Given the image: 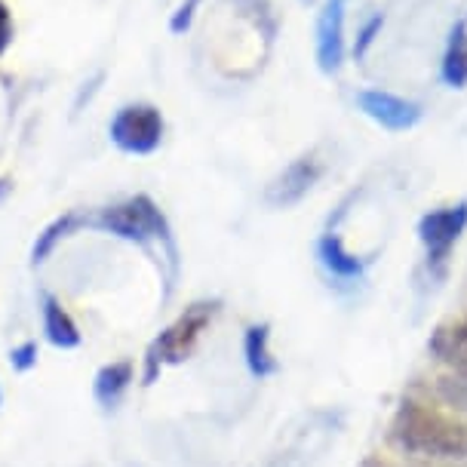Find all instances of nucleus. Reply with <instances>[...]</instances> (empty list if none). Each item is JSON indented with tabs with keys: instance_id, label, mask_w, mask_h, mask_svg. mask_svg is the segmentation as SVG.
Wrapping results in <instances>:
<instances>
[{
	"instance_id": "9",
	"label": "nucleus",
	"mask_w": 467,
	"mask_h": 467,
	"mask_svg": "<svg viewBox=\"0 0 467 467\" xmlns=\"http://www.w3.org/2000/svg\"><path fill=\"white\" fill-rule=\"evenodd\" d=\"M357 108L388 132H409L419 127L424 117V108L419 102L388 93V89H360L357 93Z\"/></svg>"
},
{
	"instance_id": "13",
	"label": "nucleus",
	"mask_w": 467,
	"mask_h": 467,
	"mask_svg": "<svg viewBox=\"0 0 467 467\" xmlns=\"http://www.w3.org/2000/svg\"><path fill=\"white\" fill-rule=\"evenodd\" d=\"M440 78L449 89L467 87V19H458L449 28L443 62H440Z\"/></svg>"
},
{
	"instance_id": "23",
	"label": "nucleus",
	"mask_w": 467,
	"mask_h": 467,
	"mask_svg": "<svg viewBox=\"0 0 467 467\" xmlns=\"http://www.w3.org/2000/svg\"><path fill=\"white\" fill-rule=\"evenodd\" d=\"M0 400H4V394H0Z\"/></svg>"
},
{
	"instance_id": "17",
	"label": "nucleus",
	"mask_w": 467,
	"mask_h": 467,
	"mask_svg": "<svg viewBox=\"0 0 467 467\" xmlns=\"http://www.w3.org/2000/svg\"><path fill=\"white\" fill-rule=\"evenodd\" d=\"M440 394L452 406L467 412V369H452V375L440 379Z\"/></svg>"
},
{
	"instance_id": "6",
	"label": "nucleus",
	"mask_w": 467,
	"mask_h": 467,
	"mask_svg": "<svg viewBox=\"0 0 467 467\" xmlns=\"http://www.w3.org/2000/svg\"><path fill=\"white\" fill-rule=\"evenodd\" d=\"M163 114L161 108L136 102V105H123L120 111L111 117L108 123V136L123 154H154L163 141Z\"/></svg>"
},
{
	"instance_id": "12",
	"label": "nucleus",
	"mask_w": 467,
	"mask_h": 467,
	"mask_svg": "<svg viewBox=\"0 0 467 467\" xmlns=\"http://www.w3.org/2000/svg\"><path fill=\"white\" fill-rule=\"evenodd\" d=\"M244 360L253 379H271L280 369L277 357L271 354V327L268 323H253L244 332Z\"/></svg>"
},
{
	"instance_id": "16",
	"label": "nucleus",
	"mask_w": 467,
	"mask_h": 467,
	"mask_svg": "<svg viewBox=\"0 0 467 467\" xmlns=\"http://www.w3.org/2000/svg\"><path fill=\"white\" fill-rule=\"evenodd\" d=\"M381 28H385V13H372L360 28H357V37H354V56L357 58H366L369 49L375 47V40L381 37Z\"/></svg>"
},
{
	"instance_id": "11",
	"label": "nucleus",
	"mask_w": 467,
	"mask_h": 467,
	"mask_svg": "<svg viewBox=\"0 0 467 467\" xmlns=\"http://www.w3.org/2000/svg\"><path fill=\"white\" fill-rule=\"evenodd\" d=\"M40 320H44V336L53 348H62V350H71L80 345V329L74 323V317L65 311V305L58 302L56 296H44L40 302Z\"/></svg>"
},
{
	"instance_id": "1",
	"label": "nucleus",
	"mask_w": 467,
	"mask_h": 467,
	"mask_svg": "<svg viewBox=\"0 0 467 467\" xmlns=\"http://www.w3.org/2000/svg\"><path fill=\"white\" fill-rule=\"evenodd\" d=\"M390 440L415 458L467 462V421L421 400H403L397 406Z\"/></svg>"
},
{
	"instance_id": "7",
	"label": "nucleus",
	"mask_w": 467,
	"mask_h": 467,
	"mask_svg": "<svg viewBox=\"0 0 467 467\" xmlns=\"http://www.w3.org/2000/svg\"><path fill=\"white\" fill-rule=\"evenodd\" d=\"M323 172H327V166H323V161L317 154L296 157V161L289 166H283L268 182V188H265V203L274 206V210H289V206L302 203L317 188V182L323 179Z\"/></svg>"
},
{
	"instance_id": "19",
	"label": "nucleus",
	"mask_w": 467,
	"mask_h": 467,
	"mask_svg": "<svg viewBox=\"0 0 467 467\" xmlns=\"http://www.w3.org/2000/svg\"><path fill=\"white\" fill-rule=\"evenodd\" d=\"M10 363H13L16 372L35 369V366H37V345H35V341H22L19 348H13L10 350Z\"/></svg>"
},
{
	"instance_id": "21",
	"label": "nucleus",
	"mask_w": 467,
	"mask_h": 467,
	"mask_svg": "<svg viewBox=\"0 0 467 467\" xmlns=\"http://www.w3.org/2000/svg\"><path fill=\"white\" fill-rule=\"evenodd\" d=\"M253 6H255V10H253V13H262V10H265V6H268V0H253ZM255 28H258V35H265V37H268V40L274 37V35H271V31H265V28H262V19H255Z\"/></svg>"
},
{
	"instance_id": "4",
	"label": "nucleus",
	"mask_w": 467,
	"mask_h": 467,
	"mask_svg": "<svg viewBox=\"0 0 467 467\" xmlns=\"http://www.w3.org/2000/svg\"><path fill=\"white\" fill-rule=\"evenodd\" d=\"M338 431H341L338 412H332V409L311 412L307 419H302L298 428H292V433L283 440L277 452L262 467H314L329 449L332 440L338 437Z\"/></svg>"
},
{
	"instance_id": "5",
	"label": "nucleus",
	"mask_w": 467,
	"mask_h": 467,
	"mask_svg": "<svg viewBox=\"0 0 467 467\" xmlns=\"http://www.w3.org/2000/svg\"><path fill=\"white\" fill-rule=\"evenodd\" d=\"M467 231V200L458 203L437 206V210L424 213L419 219V244L424 249V265L431 274H443L452 249Z\"/></svg>"
},
{
	"instance_id": "8",
	"label": "nucleus",
	"mask_w": 467,
	"mask_h": 467,
	"mask_svg": "<svg viewBox=\"0 0 467 467\" xmlns=\"http://www.w3.org/2000/svg\"><path fill=\"white\" fill-rule=\"evenodd\" d=\"M345 13H348V0H323L320 13H317V31H314V56H317V68L327 78L341 71L348 53V40H345Z\"/></svg>"
},
{
	"instance_id": "3",
	"label": "nucleus",
	"mask_w": 467,
	"mask_h": 467,
	"mask_svg": "<svg viewBox=\"0 0 467 467\" xmlns=\"http://www.w3.org/2000/svg\"><path fill=\"white\" fill-rule=\"evenodd\" d=\"M89 224H96V228L114 234V237H120V240H130V244H139V246H148V244L172 246L170 222H166L161 206L148 194H136V197L123 200V203L108 206V210L99 213Z\"/></svg>"
},
{
	"instance_id": "10",
	"label": "nucleus",
	"mask_w": 467,
	"mask_h": 467,
	"mask_svg": "<svg viewBox=\"0 0 467 467\" xmlns=\"http://www.w3.org/2000/svg\"><path fill=\"white\" fill-rule=\"evenodd\" d=\"M317 258H320V265L329 271V277H336V280L354 283V280H363V274H366V258L350 253L348 244L341 240V234L332 228L317 240Z\"/></svg>"
},
{
	"instance_id": "14",
	"label": "nucleus",
	"mask_w": 467,
	"mask_h": 467,
	"mask_svg": "<svg viewBox=\"0 0 467 467\" xmlns=\"http://www.w3.org/2000/svg\"><path fill=\"white\" fill-rule=\"evenodd\" d=\"M132 375H136V366L130 360H114L102 366L96 372V381H93V394L96 400L102 403L105 409H111L114 403H120V397L127 394V388L132 385Z\"/></svg>"
},
{
	"instance_id": "2",
	"label": "nucleus",
	"mask_w": 467,
	"mask_h": 467,
	"mask_svg": "<svg viewBox=\"0 0 467 467\" xmlns=\"http://www.w3.org/2000/svg\"><path fill=\"white\" fill-rule=\"evenodd\" d=\"M219 314V302H194L188 305L175 320L148 345L145 354V385L161 375L166 366H179L191 357V350L197 348L203 329L213 323V317Z\"/></svg>"
},
{
	"instance_id": "20",
	"label": "nucleus",
	"mask_w": 467,
	"mask_h": 467,
	"mask_svg": "<svg viewBox=\"0 0 467 467\" xmlns=\"http://www.w3.org/2000/svg\"><path fill=\"white\" fill-rule=\"evenodd\" d=\"M10 40H13V13H10V6L0 0V56L6 53Z\"/></svg>"
},
{
	"instance_id": "18",
	"label": "nucleus",
	"mask_w": 467,
	"mask_h": 467,
	"mask_svg": "<svg viewBox=\"0 0 467 467\" xmlns=\"http://www.w3.org/2000/svg\"><path fill=\"white\" fill-rule=\"evenodd\" d=\"M200 6H203V0H182L179 10H175L172 19H170V31H172V35H185L191 25H194V16H197Z\"/></svg>"
},
{
	"instance_id": "22",
	"label": "nucleus",
	"mask_w": 467,
	"mask_h": 467,
	"mask_svg": "<svg viewBox=\"0 0 467 467\" xmlns=\"http://www.w3.org/2000/svg\"><path fill=\"white\" fill-rule=\"evenodd\" d=\"M302 4H311V0H302Z\"/></svg>"
},
{
	"instance_id": "15",
	"label": "nucleus",
	"mask_w": 467,
	"mask_h": 467,
	"mask_svg": "<svg viewBox=\"0 0 467 467\" xmlns=\"http://www.w3.org/2000/svg\"><path fill=\"white\" fill-rule=\"evenodd\" d=\"M80 224H89V219H83L80 213H65V215H58V219L49 222L47 228L37 234L35 246H31V265H44L47 258L56 253V246L62 244L65 237H71Z\"/></svg>"
}]
</instances>
